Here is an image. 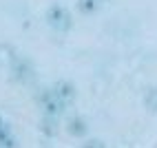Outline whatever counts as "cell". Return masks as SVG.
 Here are the masks:
<instances>
[{
  "instance_id": "obj_1",
  "label": "cell",
  "mask_w": 157,
  "mask_h": 148,
  "mask_svg": "<svg viewBox=\"0 0 157 148\" xmlns=\"http://www.w3.org/2000/svg\"><path fill=\"white\" fill-rule=\"evenodd\" d=\"M47 22L49 27L53 29V31H60V33H64V31L71 29L73 25V20H71V13L67 11V7H62V5H51L47 9Z\"/></svg>"
},
{
  "instance_id": "obj_2",
  "label": "cell",
  "mask_w": 157,
  "mask_h": 148,
  "mask_svg": "<svg viewBox=\"0 0 157 148\" xmlns=\"http://www.w3.org/2000/svg\"><path fill=\"white\" fill-rule=\"evenodd\" d=\"M38 104L42 106L44 115H51V117L62 115V111H64V106H67V104L62 102L53 91H49V89H42V91L38 93Z\"/></svg>"
},
{
  "instance_id": "obj_3",
  "label": "cell",
  "mask_w": 157,
  "mask_h": 148,
  "mask_svg": "<svg viewBox=\"0 0 157 148\" xmlns=\"http://www.w3.org/2000/svg\"><path fill=\"white\" fill-rule=\"evenodd\" d=\"M33 75H36V69L31 64V60L25 58V55L22 58L16 55V60L11 62V78L16 82H20V84H29L33 80Z\"/></svg>"
},
{
  "instance_id": "obj_4",
  "label": "cell",
  "mask_w": 157,
  "mask_h": 148,
  "mask_svg": "<svg viewBox=\"0 0 157 148\" xmlns=\"http://www.w3.org/2000/svg\"><path fill=\"white\" fill-rule=\"evenodd\" d=\"M53 93H56V95H58V97L64 102V104H69V102L75 100L78 89H75V84H73V82H69V80H60V82H56Z\"/></svg>"
},
{
  "instance_id": "obj_5",
  "label": "cell",
  "mask_w": 157,
  "mask_h": 148,
  "mask_svg": "<svg viewBox=\"0 0 157 148\" xmlns=\"http://www.w3.org/2000/svg\"><path fill=\"white\" fill-rule=\"evenodd\" d=\"M67 133L71 137H84L89 133V124L86 120H82V117H71L67 122Z\"/></svg>"
},
{
  "instance_id": "obj_6",
  "label": "cell",
  "mask_w": 157,
  "mask_h": 148,
  "mask_svg": "<svg viewBox=\"0 0 157 148\" xmlns=\"http://www.w3.org/2000/svg\"><path fill=\"white\" fill-rule=\"evenodd\" d=\"M40 133L44 137H56L58 135V117H51V115H44L40 120Z\"/></svg>"
},
{
  "instance_id": "obj_7",
  "label": "cell",
  "mask_w": 157,
  "mask_h": 148,
  "mask_svg": "<svg viewBox=\"0 0 157 148\" xmlns=\"http://www.w3.org/2000/svg\"><path fill=\"white\" fill-rule=\"evenodd\" d=\"M78 9L84 16H93L100 9V0H78Z\"/></svg>"
},
{
  "instance_id": "obj_8",
  "label": "cell",
  "mask_w": 157,
  "mask_h": 148,
  "mask_svg": "<svg viewBox=\"0 0 157 148\" xmlns=\"http://www.w3.org/2000/svg\"><path fill=\"white\" fill-rule=\"evenodd\" d=\"M16 60V51L11 44H0V66L5 64H11V62Z\"/></svg>"
},
{
  "instance_id": "obj_9",
  "label": "cell",
  "mask_w": 157,
  "mask_h": 148,
  "mask_svg": "<svg viewBox=\"0 0 157 148\" xmlns=\"http://www.w3.org/2000/svg\"><path fill=\"white\" fill-rule=\"evenodd\" d=\"M144 106L148 108L151 113H157V86H153V89L146 91V95H144Z\"/></svg>"
},
{
  "instance_id": "obj_10",
  "label": "cell",
  "mask_w": 157,
  "mask_h": 148,
  "mask_svg": "<svg viewBox=\"0 0 157 148\" xmlns=\"http://www.w3.org/2000/svg\"><path fill=\"white\" fill-rule=\"evenodd\" d=\"M9 135H13L11 126H9V122H5L2 117H0V139H5V137H9Z\"/></svg>"
},
{
  "instance_id": "obj_11",
  "label": "cell",
  "mask_w": 157,
  "mask_h": 148,
  "mask_svg": "<svg viewBox=\"0 0 157 148\" xmlns=\"http://www.w3.org/2000/svg\"><path fill=\"white\" fill-rule=\"evenodd\" d=\"M18 146V139L13 135H9V137H5V139H0V148H16Z\"/></svg>"
},
{
  "instance_id": "obj_12",
  "label": "cell",
  "mask_w": 157,
  "mask_h": 148,
  "mask_svg": "<svg viewBox=\"0 0 157 148\" xmlns=\"http://www.w3.org/2000/svg\"><path fill=\"white\" fill-rule=\"evenodd\" d=\"M82 148H106V144L102 139H89V142L82 144Z\"/></svg>"
}]
</instances>
